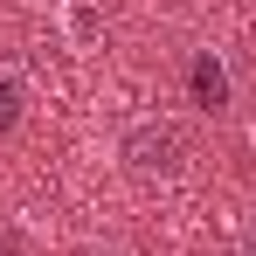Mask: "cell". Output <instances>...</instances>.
<instances>
[{
	"label": "cell",
	"instance_id": "cell-3",
	"mask_svg": "<svg viewBox=\"0 0 256 256\" xmlns=\"http://www.w3.org/2000/svg\"><path fill=\"white\" fill-rule=\"evenodd\" d=\"M21 118H28V76L14 62H0V132H14Z\"/></svg>",
	"mask_w": 256,
	"mask_h": 256
},
{
	"label": "cell",
	"instance_id": "cell-2",
	"mask_svg": "<svg viewBox=\"0 0 256 256\" xmlns=\"http://www.w3.org/2000/svg\"><path fill=\"white\" fill-rule=\"evenodd\" d=\"M187 90H194V104H201V111H228V97H236L228 62H222L214 48H194V62H187Z\"/></svg>",
	"mask_w": 256,
	"mask_h": 256
},
{
	"label": "cell",
	"instance_id": "cell-1",
	"mask_svg": "<svg viewBox=\"0 0 256 256\" xmlns=\"http://www.w3.org/2000/svg\"><path fill=\"white\" fill-rule=\"evenodd\" d=\"M187 160H194V138H187L180 118H160V111H152V118H132V125L118 132V166H125L132 180H146V187L180 180Z\"/></svg>",
	"mask_w": 256,
	"mask_h": 256
},
{
	"label": "cell",
	"instance_id": "cell-4",
	"mask_svg": "<svg viewBox=\"0 0 256 256\" xmlns=\"http://www.w3.org/2000/svg\"><path fill=\"white\" fill-rule=\"evenodd\" d=\"M242 256H256V222H250V228H242Z\"/></svg>",
	"mask_w": 256,
	"mask_h": 256
}]
</instances>
